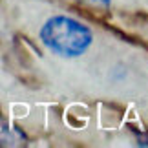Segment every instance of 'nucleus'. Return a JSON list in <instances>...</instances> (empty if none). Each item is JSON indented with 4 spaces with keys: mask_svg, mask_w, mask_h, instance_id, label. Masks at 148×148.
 <instances>
[{
    "mask_svg": "<svg viewBox=\"0 0 148 148\" xmlns=\"http://www.w3.org/2000/svg\"><path fill=\"white\" fill-rule=\"evenodd\" d=\"M38 40L51 55L60 59H79L92 48L95 35L86 22L59 13L40 26Z\"/></svg>",
    "mask_w": 148,
    "mask_h": 148,
    "instance_id": "f257e3e1",
    "label": "nucleus"
},
{
    "mask_svg": "<svg viewBox=\"0 0 148 148\" xmlns=\"http://www.w3.org/2000/svg\"><path fill=\"white\" fill-rule=\"evenodd\" d=\"M90 4H95V5H101V8H110L112 0H86Z\"/></svg>",
    "mask_w": 148,
    "mask_h": 148,
    "instance_id": "f03ea898",
    "label": "nucleus"
},
{
    "mask_svg": "<svg viewBox=\"0 0 148 148\" xmlns=\"http://www.w3.org/2000/svg\"><path fill=\"white\" fill-rule=\"evenodd\" d=\"M137 145L139 146H148V134H141L137 137Z\"/></svg>",
    "mask_w": 148,
    "mask_h": 148,
    "instance_id": "7ed1b4c3",
    "label": "nucleus"
}]
</instances>
